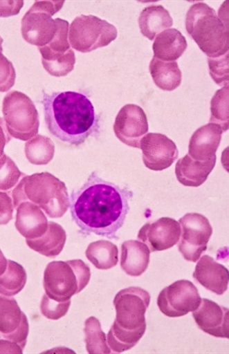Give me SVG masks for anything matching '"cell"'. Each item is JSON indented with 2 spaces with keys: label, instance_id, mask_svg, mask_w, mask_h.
Returning <instances> with one entry per match:
<instances>
[{
  "label": "cell",
  "instance_id": "1",
  "mask_svg": "<svg viewBox=\"0 0 229 354\" xmlns=\"http://www.w3.org/2000/svg\"><path fill=\"white\" fill-rule=\"evenodd\" d=\"M134 193L101 178L93 172L89 179L74 190L70 198L71 214L82 234L118 239L129 210Z\"/></svg>",
  "mask_w": 229,
  "mask_h": 354
},
{
  "label": "cell",
  "instance_id": "2",
  "mask_svg": "<svg viewBox=\"0 0 229 354\" xmlns=\"http://www.w3.org/2000/svg\"><path fill=\"white\" fill-rule=\"evenodd\" d=\"M42 103L49 131L71 146L82 145L100 129V118L91 100L82 93L44 94Z\"/></svg>",
  "mask_w": 229,
  "mask_h": 354
},
{
  "label": "cell",
  "instance_id": "3",
  "mask_svg": "<svg viewBox=\"0 0 229 354\" xmlns=\"http://www.w3.org/2000/svg\"><path fill=\"white\" fill-rule=\"evenodd\" d=\"M12 196L15 208L30 202L53 218L62 217L70 207L66 185L48 172L25 176L15 188Z\"/></svg>",
  "mask_w": 229,
  "mask_h": 354
},
{
  "label": "cell",
  "instance_id": "4",
  "mask_svg": "<svg viewBox=\"0 0 229 354\" xmlns=\"http://www.w3.org/2000/svg\"><path fill=\"white\" fill-rule=\"evenodd\" d=\"M186 29L209 58L221 57L228 53V24L208 5L197 3L191 6L186 17Z\"/></svg>",
  "mask_w": 229,
  "mask_h": 354
},
{
  "label": "cell",
  "instance_id": "5",
  "mask_svg": "<svg viewBox=\"0 0 229 354\" xmlns=\"http://www.w3.org/2000/svg\"><path fill=\"white\" fill-rule=\"evenodd\" d=\"M91 269L82 260L53 261L44 272L43 286L49 298L66 302L89 285Z\"/></svg>",
  "mask_w": 229,
  "mask_h": 354
},
{
  "label": "cell",
  "instance_id": "6",
  "mask_svg": "<svg viewBox=\"0 0 229 354\" xmlns=\"http://www.w3.org/2000/svg\"><path fill=\"white\" fill-rule=\"evenodd\" d=\"M4 121L10 136L27 141L38 134L39 118L37 109L26 94L12 91L3 103Z\"/></svg>",
  "mask_w": 229,
  "mask_h": 354
},
{
  "label": "cell",
  "instance_id": "7",
  "mask_svg": "<svg viewBox=\"0 0 229 354\" xmlns=\"http://www.w3.org/2000/svg\"><path fill=\"white\" fill-rule=\"evenodd\" d=\"M117 36L118 31L114 26L93 15L75 18L68 35L71 47L83 53L109 46Z\"/></svg>",
  "mask_w": 229,
  "mask_h": 354
},
{
  "label": "cell",
  "instance_id": "8",
  "mask_svg": "<svg viewBox=\"0 0 229 354\" xmlns=\"http://www.w3.org/2000/svg\"><path fill=\"white\" fill-rule=\"evenodd\" d=\"M64 2H35L21 20V35L33 46H48L55 37L58 20L52 17L61 10Z\"/></svg>",
  "mask_w": 229,
  "mask_h": 354
},
{
  "label": "cell",
  "instance_id": "9",
  "mask_svg": "<svg viewBox=\"0 0 229 354\" xmlns=\"http://www.w3.org/2000/svg\"><path fill=\"white\" fill-rule=\"evenodd\" d=\"M179 224L182 232L178 242L179 252L185 260L197 262L213 234L210 221L200 214L191 213L180 218Z\"/></svg>",
  "mask_w": 229,
  "mask_h": 354
},
{
  "label": "cell",
  "instance_id": "10",
  "mask_svg": "<svg viewBox=\"0 0 229 354\" xmlns=\"http://www.w3.org/2000/svg\"><path fill=\"white\" fill-rule=\"evenodd\" d=\"M151 297L143 288L131 286L118 292L113 301L114 323L125 330H134L147 326L145 314Z\"/></svg>",
  "mask_w": 229,
  "mask_h": 354
},
{
  "label": "cell",
  "instance_id": "11",
  "mask_svg": "<svg viewBox=\"0 0 229 354\" xmlns=\"http://www.w3.org/2000/svg\"><path fill=\"white\" fill-rule=\"evenodd\" d=\"M201 300L197 287L192 282L180 280L161 292L157 304L163 315L176 318L194 312L199 307Z\"/></svg>",
  "mask_w": 229,
  "mask_h": 354
},
{
  "label": "cell",
  "instance_id": "12",
  "mask_svg": "<svg viewBox=\"0 0 229 354\" xmlns=\"http://www.w3.org/2000/svg\"><path fill=\"white\" fill-rule=\"evenodd\" d=\"M113 130L120 141L128 147L139 149L141 139L149 131L144 109L136 104L123 106L116 118Z\"/></svg>",
  "mask_w": 229,
  "mask_h": 354
},
{
  "label": "cell",
  "instance_id": "13",
  "mask_svg": "<svg viewBox=\"0 0 229 354\" xmlns=\"http://www.w3.org/2000/svg\"><path fill=\"white\" fill-rule=\"evenodd\" d=\"M146 167L154 171H161L170 167L178 158V149L165 135L148 133L140 142Z\"/></svg>",
  "mask_w": 229,
  "mask_h": 354
},
{
  "label": "cell",
  "instance_id": "14",
  "mask_svg": "<svg viewBox=\"0 0 229 354\" xmlns=\"http://www.w3.org/2000/svg\"><path fill=\"white\" fill-rule=\"evenodd\" d=\"M28 333V318L15 299L0 295V339L17 343L24 349Z\"/></svg>",
  "mask_w": 229,
  "mask_h": 354
},
{
  "label": "cell",
  "instance_id": "15",
  "mask_svg": "<svg viewBox=\"0 0 229 354\" xmlns=\"http://www.w3.org/2000/svg\"><path fill=\"white\" fill-rule=\"evenodd\" d=\"M181 234V227L176 220L163 217L155 223H147L141 227L138 239L145 243L150 252H154L176 245Z\"/></svg>",
  "mask_w": 229,
  "mask_h": 354
},
{
  "label": "cell",
  "instance_id": "16",
  "mask_svg": "<svg viewBox=\"0 0 229 354\" xmlns=\"http://www.w3.org/2000/svg\"><path fill=\"white\" fill-rule=\"evenodd\" d=\"M192 316L200 329L217 338H229L228 308L203 298Z\"/></svg>",
  "mask_w": 229,
  "mask_h": 354
},
{
  "label": "cell",
  "instance_id": "17",
  "mask_svg": "<svg viewBox=\"0 0 229 354\" xmlns=\"http://www.w3.org/2000/svg\"><path fill=\"white\" fill-rule=\"evenodd\" d=\"M223 132L219 125L212 123L196 130L189 144V155L191 158L205 162L216 158V152L220 147Z\"/></svg>",
  "mask_w": 229,
  "mask_h": 354
},
{
  "label": "cell",
  "instance_id": "18",
  "mask_svg": "<svg viewBox=\"0 0 229 354\" xmlns=\"http://www.w3.org/2000/svg\"><path fill=\"white\" fill-rule=\"evenodd\" d=\"M193 279L206 290L223 295L228 290L229 272L225 266L205 254L196 265Z\"/></svg>",
  "mask_w": 229,
  "mask_h": 354
},
{
  "label": "cell",
  "instance_id": "19",
  "mask_svg": "<svg viewBox=\"0 0 229 354\" xmlns=\"http://www.w3.org/2000/svg\"><path fill=\"white\" fill-rule=\"evenodd\" d=\"M48 223L42 209L34 203L24 202L17 208L15 226L26 239H35L45 234Z\"/></svg>",
  "mask_w": 229,
  "mask_h": 354
},
{
  "label": "cell",
  "instance_id": "20",
  "mask_svg": "<svg viewBox=\"0 0 229 354\" xmlns=\"http://www.w3.org/2000/svg\"><path fill=\"white\" fill-rule=\"evenodd\" d=\"M217 158L208 161L194 160L187 154L176 165V175L178 182L187 187H199L203 185L214 168Z\"/></svg>",
  "mask_w": 229,
  "mask_h": 354
},
{
  "label": "cell",
  "instance_id": "21",
  "mask_svg": "<svg viewBox=\"0 0 229 354\" xmlns=\"http://www.w3.org/2000/svg\"><path fill=\"white\" fill-rule=\"evenodd\" d=\"M149 261L150 250L145 243L129 240L122 243L121 267L126 274L132 277L143 275Z\"/></svg>",
  "mask_w": 229,
  "mask_h": 354
},
{
  "label": "cell",
  "instance_id": "22",
  "mask_svg": "<svg viewBox=\"0 0 229 354\" xmlns=\"http://www.w3.org/2000/svg\"><path fill=\"white\" fill-rule=\"evenodd\" d=\"M186 38L176 28L163 30L157 35L152 50L154 57L163 62H176L187 49Z\"/></svg>",
  "mask_w": 229,
  "mask_h": 354
},
{
  "label": "cell",
  "instance_id": "23",
  "mask_svg": "<svg viewBox=\"0 0 229 354\" xmlns=\"http://www.w3.org/2000/svg\"><path fill=\"white\" fill-rule=\"evenodd\" d=\"M66 232L59 224L49 221L45 234L35 239H26L27 245L42 256L56 258L62 252L66 243Z\"/></svg>",
  "mask_w": 229,
  "mask_h": 354
},
{
  "label": "cell",
  "instance_id": "24",
  "mask_svg": "<svg viewBox=\"0 0 229 354\" xmlns=\"http://www.w3.org/2000/svg\"><path fill=\"white\" fill-rule=\"evenodd\" d=\"M138 25L143 35L152 41L160 32L172 26L173 19L165 7L151 6L141 11Z\"/></svg>",
  "mask_w": 229,
  "mask_h": 354
},
{
  "label": "cell",
  "instance_id": "25",
  "mask_svg": "<svg viewBox=\"0 0 229 354\" xmlns=\"http://www.w3.org/2000/svg\"><path fill=\"white\" fill-rule=\"evenodd\" d=\"M149 72L152 80L163 91H173L181 84L182 73L176 62H163L154 57Z\"/></svg>",
  "mask_w": 229,
  "mask_h": 354
},
{
  "label": "cell",
  "instance_id": "26",
  "mask_svg": "<svg viewBox=\"0 0 229 354\" xmlns=\"http://www.w3.org/2000/svg\"><path fill=\"white\" fill-rule=\"evenodd\" d=\"M44 68L54 77H63L71 73L75 64V55L71 48L65 53L52 50L48 46L38 48Z\"/></svg>",
  "mask_w": 229,
  "mask_h": 354
},
{
  "label": "cell",
  "instance_id": "27",
  "mask_svg": "<svg viewBox=\"0 0 229 354\" xmlns=\"http://www.w3.org/2000/svg\"><path fill=\"white\" fill-rule=\"evenodd\" d=\"M86 257L98 270H107L118 262V248L113 242L100 240L92 242L85 252Z\"/></svg>",
  "mask_w": 229,
  "mask_h": 354
},
{
  "label": "cell",
  "instance_id": "28",
  "mask_svg": "<svg viewBox=\"0 0 229 354\" xmlns=\"http://www.w3.org/2000/svg\"><path fill=\"white\" fill-rule=\"evenodd\" d=\"M147 326L134 330H125L115 323L107 336L109 348L113 353H122L135 347L145 334Z\"/></svg>",
  "mask_w": 229,
  "mask_h": 354
},
{
  "label": "cell",
  "instance_id": "29",
  "mask_svg": "<svg viewBox=\"0 0 229 354\" xmlns=\"http://www.w3.org/2000/svg\"><path fill=\"white\" fill-rule=\"evenodd\" d=\"M27 282V273L23 266L8 260L4 273L0 275V294L13 297L24 289Z\"/></svg>",
  "mask_w": 229,
  "mask_h": 354
},
{
  "label": "cell",
  "instance_id": "30",
  "mask_svg": "<svg viewBox=\"0 0 229 354\" xmlns=\"http://www.w3.org/2000/svg\"><path fill=\"white\" fill-rule=\"evenodd\" d=\"M84 333L86 351L91 354L111 353L107 342L100 321L95 317L87 318L84 323Z\"/></svg>",
  "mask_w": 229,
  "mask_h": 354
},
{
  "label": "cell",
  "instance_id": "31",
  "mask_svg": "<svg viewBox=\"0 0 229 354\" xmlns=\"http://www.w3.org/2000/svg\"><path fill=\"white\" fill-rule=\"evenodd\" d=\"M55 152L52 140L45 136H37L26 144V153L28 161L34 165H46Z\"/></svg>",
  "mask_w": 229,
  "mask_h": 354
},
{
  "label": "cell",
  "instance_id": "32",
  "mask_svg": "<svg viewBox=\"0 0 229 354\" xmlns=\"http://www.w3.org/2000/svg\"><path fill=\"white\" fill-rule=\"evenodd\" d=\"M228 93L229 86H223L216 92L211 102L210 123L219 125L223 131H228L229 126Z\"/></svg>",
  "mask_w": 229,
  "mask_h": 354
},
{
  "label": "cell",
  "instance_id": "33",
  "mask_svg": "<svg viewBox=\"0 0 229 354\" xmlns=\"http://www.w3.org/2000/svg\"><path fill=\"white\" fill-rule=\"evenodd\" d=\"M21 173L15 162L6 154L0 158V191L12 189L18 183Z\"/></svg>",
  "mask_w": 229,
  "mask_h": 354
},
{
  "label": "cell",
  "instance_id": "34",
  "mask_svg": "<svg viewBox=\"0 0 229 354\" xmlns=\"http://www.w3.org/2000/svg\"><path fill=\"white\" fill-rule=\"evenodd\" d=\"M228 57L229 54L227 53L221 57L208 59L212 79L221 86H228Z\"/></svg>",
  "mask_w": 229,
  "mask_h": 354
},
{
  "label": "cell",
  "instance_id": "35",
  "mask_svg": "<svg viewBox=\"0 0 229 354\" xmlns=\"http://www.w3.org/2000/svg\"><path fill=\"white\" fill-rule=\"evenodd\" d=\"M71 304V301L57 302L45 294L40 305L41 313L49 319L58 320L68 314Z\"/></svg>",
  "mask_w": 229,
  "mask_h": 354
},
{
  "label": "cell",
  "instance_id": "36",
  "mask_svg": "<svg viewBox=\"0 0 229 354\" xmlns=\"http://www.w3.org/2000/svg\"><path fill=\"white\" fill-rule=\"evenodd\" d=\"M16 80V71L14 65L0 51V92L5 93L10 90Z\"/></svg>",
  "mask_w": 229,
  "mask_h": 354
},
{
  "label": "cell",
  "instance_id": "37",
  "mask_svg": "<svg viewBox=\"0 0 229 354\" xmlns=\"http://www.w3.org/2000/svg\"><path fill=\"white\" fill-rule=\"evenodd\" d=\"M14 209L12 198L7 193L0 192V225H6L12 220Z\"/></svg>",
  "mask_w": 229,
  "mask_h": 354
},
{
  "label": "cell",
  "instance_id": "38",
  "mask_svg": "<svg viewBox=\"0 0 229 354\" xmlns=\"http://www.w3.org/2000/svg\"><path fill=\"white\" fill-rule=\"evenodd\" d=\"M24 5V1H0V17L18 15Z\"/></svg>",
  "mask_w": 229,
  "mask_h": 354
},
{
  "label": "cell",
  "instance_id": "39",
  "mask_svg": "<svg viewBox=\"0 0 229 354\" xmlns=\"http://www.w3.org/2000/svg\"><path fill=\"white\" fill-rule=\"evenodd\" d=\"M12 138L8 131L4 120L0 118V158L5 154V147L12 140Z\"/></svg>",
  "mask_w": 229,
  "mask_h": 354
},
{
  "label": "cell",
  "instance_id": "40",
  "mask_svg": "<svg viewBox=\"0 0 229 354\" xmlns=\"http://www.w3.org/2000/svg\"><path fill=\"white\" fill-rule=\"evenodd\" d=\"M24 350L17 343L0 339V353H23Z\"/></svg>",
  "mask_w": 229,
  "mask_h": 354
},
{
  "label": "cell",
  "instance_id": "41",
  "mask_svg": "<svg viewBox=\"0 0 229 354\" xmlns=\"http://www.w3.org/2000/svg\"><path fill=\"white\" fill-rule=\"evenodd\" d=\"M8 260L6 259L4 254L0 250V275L3 274L6 270Z\"/></svg>",
  "mask_w": 229,
  "mask_h": 354
},
{
  "label": "cell",
  "instance_id": "42",
  "mask_svg": "<svg viewBox=\"0 0 229 354\" xmlns=\"http://www.w3.org/2000/svg\"><path fill=\"white\" fill-rule=\"evenodd\" d=\"M3 42V39L1 37H0V51H3V46H2Z\"/></svg>",
  "mask_w": 229,
  "mask_h": 354
}]
</instances>
